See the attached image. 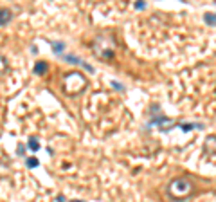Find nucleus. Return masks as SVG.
<instances>
[{"mask_svg": "<svg viewBox=\"0 0 216 202\" xmlns=\"http://www.w3.org/2000/svg\"><path fill=\"white\" fill-rule=\"evenodd\" d=\"M25 164H27V168H36L40 164V161L36 159V157H29L27 161H25Z\"/></svg>", "mask_w": 216, "mask_h": 202, "instance_id": "obj_7", "label": "nucleus"}, {"mask_svg": "<svg viewBox=\"0 0 216 202\" xmlns=\"http://www.w3.org/2000/svg\"><path fill=\"white\" fill-rule=\"evenodd\" d=\"M23 153H25V146L20 144V146H18V155H23Z\"/></svg>", "mask_w": 216, "mask_h": 202, "instance_id": "obj_12", "label": "nucleus"}, {"mask_svg": "<svg viewBox=\"0 0 216 202\" xmlns=\"http://www.w3.org/2000/svg\"><path fill=\"white\" fill-rule=\"evenodd\" d=\"M27 146H29V150H34V152H36V150L40 148V141L36 139V137H34V135H33V137H29V142H27Z\"/></svg>", "mask_w": 216, "mask_h": 202, "instance_id": "obj_5", "label": "nucleus"}, {"mask_svg": "<svg viewBox=\"0 0 216 202\" xmlns=\"http://www.w3.org/2000/svg\"><path fill=\"white\" fill-rule=\"evenodd\" d=\"M72 202H83V200H72Z\"/></svg>", "mask_w": 216, "mask_h": 202, "instance_id": "obj_14", "label": "nucleus"}, {"mask_svg": "<svg viewBox=\"0 0 216 202\" xmlns=\"http://www.w3.org/2000/svg\"><path fill=\"white\" fill-rule=\"evenodd\" d=\"M112 85H114V87H115L117 90H122V88H124V87H122L121 83H117V81H112Z\"/></svg>", "mask_w": 216, "mask_h": 202, "instance_id": "obj_11", "label": "nucleus"}, {"mask_svg": "<svg viewBox=\"0 0 216 202\" xmlns=\"http://www.w3.org/2000/svg\"><path fill=\"white\" fill-rule=\"evenodd\" d=\"M52 49H54V52H56V54H59V52H63L65 43H63V41H54V43H52Z\"/></svg>", "mask_w": 216, "mask_h": 202, "instance_id": "obj_6", "label": "nucleus"}, {"mask_svg": "<svg viewBox=\"0 0 216 202\" xmlns=\"http://www.w3.org/2000/svg\"><path fill=\"white\" fill-rule=\"evenodd\" d=\"M168 191L171 197L175 199H186L187 195H191L193 191V184L187 181L186 177H178V179H173L171 184L168 186Z\"/></svg>", "mask_w": 216, "mask_h": 202, "instance_id": "obj_1", "label": "nucleus"}, {"mask_svg": "<svg viewBox=\"0 0 216 202\" xmlns=\"http://www.w3.org/2000/svg\"><path fill=\"white\" fill-rule=\"evenodd\" d=\"M65 60L69 61V63H74V65H83V67H85L87 70H90V72L94 70V67H92V65H88V63H85V61L81 60V58H76V56H72V54H69V56H65Z\"/></svg>", "mask_w": 216, "mask_h": 202, "instance_id": "obj_2", "label": "nucleus"}, {"mask_svg": "<svg viewBox=\"0 0 216 202\" xmlns=\"http://www.w3.org/2000/svg\"><path fill=\"white\" fill-rule=\"evenodd\" d=\"M205 23H209L211 27L214 25V13H207L205 15Z\"/></svg>", "mask_w": 216, "mask_h": 202, "instance_id": "obj_9", "label": "nucleus"}, {"mask_svg": "<svg viewBox=\"0 0 216 202\" xmlns=\"http://www.w3.org/2000/svg\"><path fill=\"white\" fill-rule=\"evenodd\" d=\"M144 7H146L144 2H135V9H144Z\"/></svg>", "mask_w": 216, "mask_h": 202, "instance_id": "obj_10", "label": "nucleus"}, {"mask_svg": "<svg viewBox=\"0 0 216 202\" xmlns=\"http://www.w3.org/2000/svg\"><path fill=\"white\" fill-rule=\"evenodd\" d=\"M47 69H49V65L45 63V61H36V65H34V74H38V76H43L45 72H47Z\"/></svg>", "mask_w": 216, "mask_h": 202, "instance_id": "obj_4", "label": "nucleus"}, {"mask_svg": "<svg viewBox=\"0 0 216 202\" xmlns=\"http://www.w3.org/2000/svg\"><path fill=\"white\" fill-rule=\"evenodd\" d=\"M58 202H65V197H63V195H58Z\"/></svg>", "mask_w": 216, "mask_h": 202, "instance_id": "obj_13", "label": "nucleus"}, {"mask_svg": "<svg viewBox=\"0 0 216 202\" xmlns=\"http://www.w3.org/2000/svg\"><path fill=\"white\" fill-rule=\"evenodd\" d=\"M11 18H13L11 9H7V7H0V25H5L7 22H11Z\"/></svg>", "mask_w": 216, "mask_h": 202, "instance_id": "obj_3", "label": "nucleus"}, {"mask_svg": "<svg viewBox=\"0 0 216 202\" xmlns=\"http://www.w3.org/2000/svg\"><path fill=\"white\" fill-rule=\"evenodd\" d=\"M180 126H182V130H184V132H189V130H193L195 126H197V128H200L202 124H193V123H184V124H180Z\"/></svg>", "mask_w": 216, "mask_h": 202, "instance_id": "obj_8", "label": "nucleus"}]
</instances>
